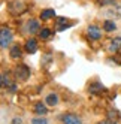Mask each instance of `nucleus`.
Returning <instances> with one entry per match:
<instances>
[{
  "instance_id": "f257e3e1",
  "label": "nucleus",
  "mask_w": 121,
  "mask_h": 124,
  "mask_svg": "<svg viewBox=\"0 0 121 124\" xmlns=\"http://www.w3.org/2000/svg\"><path fill=\"white\" fill-rule=\"evenodd\" d=\"M12 39H14V33L9 29H6V27L0 29V46L6 48L12 42Z\"/></svg>"
},
{
  "instance_id": "f03ea898",
  "label": "nucleus",
  "mask_w": 121,
  "mask_h": 124,
  "mask_svg": "<svg viewBox=\"0 0 121 124\" xmlns=\"http://www.w3.org/2000/svg\"><path fill=\"white\" fill-rule=\"evenodd\" d=\"M15 76L18 81H27L30 78V69L25 64H20L15 67Z\"/></svg>"
},
{
  "instance_id": "7ed1b4c3",
  "label": "nucleus",
  "mask_w": 121,
  "mask_h": 124,
  "mask_svg": "<svg viewBox=\"0 0 121 124\" xmlns=\"http://www.w3.org/2000/svg\"><path fill=\"white\" fill-rule=\"evenodd\" d=\"M87 33H88V38L93 39V40H99L102 38V31H100V29L97 25H88Z\"/></svg>"
},
{
  "instance_id": "20e7f679",
  "label": "nucleus",
  "mask_w": 121,
  "mask_h": 124,
  "mask_svg": "<svg viewBox=\"0 0 121 124\" xmlns=\"http://www.w3.org/2000/svg\"><path fill=\"white\" fill-rule=\"evenodd\" d=\"M64 124H82V121L79 120V117H76L73 114H64L61 117Z\"/></svg>"
},
{
  "instance_id": "39448f33",
  "label": "nucleus",
  "mask_w": 121,
  "mask_h": 124,
  "mask_svg": "<svg viewBox=\"0 0 121 124\" xmlns=\"http://www.w3.org/2000/svg\"><path fill=\"white\" fill-rule=\"evenodd\" d=\"M38 49V42L34 39H29L27 42H25V51L30 52V54H33V52H36Z\"/></svg>"
},
{
  "instance_id": "423d86ee",
  "label": "nucleus",
  "mask_w": 121,
  "mask_h": 124,
  "mask_svg": "<svg viewBox=\"0 0 121 124\" xmlns=\"http://www.w3.org/2000/svg\"><path fill=\"white\" fill-rule=\"evenodd\" d=\"M45 103L48 106H55L58 103V94L57 93H51L46 96V99H45Z\"/></svg>"
},
{
  "instance_id": "0eeeda50",
  "label": "nucleus",
  "mask_w": 121,
  "mask_h": 124,
  "mask_svg": "<svg viewBox=\"0 0 121 124\" xmlns=\"http://www.w3.org/2000/svg\"><path fill=\"white\" fill-rule=\"evenodd\" d=\"M106 88L103 87L100 82H94V84H91L90 85V93H93V94H100L102 91H105Z\"/></svg>"
},
{
  "instance_id": "6e6552de",
  "label": "nucleus",
  "mask_w": 121,
  "mask_h": 124,
  "mask_svg": "<svg viewBox=\"0 0 121 124\" xmlns=\"http://www.w3.org/2000/svg\"><path fill=\"white\" fill-rule=\"evenodd\" d=\"M34 112H36L38 115H45L48 112V108H46V103H36L34 105Z\"/></svg>"
},
{
  "instance_id": "1a4fd4ad",
  "label": "nucleus",
  "mask_w": 121,
  "mask_h": 124,
  "mask_svg": "<svg viewBox=\"0 0 121 124\" xmlns=\"http://www.w3.org/2000/svg\"><path fill=\"white\" fill-rule=\"evenodd\" d=\"M27 30H29L30 33H36V31H39V21H36V20H30L29 24H27Z\"/></svg>"
},
{
  "instance_id": "9d476101",
  "label": "nucleus",
  "mask_w": 121,
  "mask_h": 124,
  "mask_svg": "<svg viewBox=\"0 0 121 124\" xmlns=\"http://www.w3.org/2000/svg\"><path fill=\"white\" fill-rule=\"evenodd\" d=\"M54 16H55V11L54 9H45V11H42V14H40V18L44 21H46L49 18H54Z\"/></svg>"
},
{
  "instance_id": "9b49d317",
  "label": "nucleus",
  "mask_w": 121,
  "mask_h": 124,
  "mask_svg": "<svg viewBox=\"0 0 121 124\" xmlns=\"http://www.w3.org/2000/svg\"><path fill=\"white\" fill-rule=\"evenodd\" d=\"M9 55H11V58H20V57H21V48H20L18 45H14V46L11 48Z\"/></svg>"
},
{
  "instance_id": "f8f14e48",
  "label": "nucleus",
  "mask_w": 121,
  "mask_h": 124,
  "mask_svg": "<svg viewBox=\"0 0 121 124\" xmlns=\"http://www.w3.org/2000/svg\"><path fill=\"white\" fill-rule=\"evenodd\" d=\"M103 29H105V31H114L117 29V24L114 21L108 20V21H105V24H103Z\"/></svg>"
},
{
  "instance_id": "ddd939ff",
  "label": "nucleus",
  "mask_w": 121,
  "mask_h": 124,
  "mask_svg": "<svg viewBox=\"0 0 121 124\" xmlns=\"http://www.w3.org/2000/svg\"><path fill=\"white\" fill-rule=\"evenodd\" d=\"M39 36H40V39H48L49 36H51V30L49 29H42L40 31H39Z\"/></svg>"
},
{
  "instance_id": "4468645a",
  "label": "nucleus",
  "mask_w": 121,
  "mask_h": 124,
  "mask_svg": "<svg viewBox=\"0 0 121 124\" xmlns=\"http://www.w3.org/2000/svg\"><path fill=\"white\" fill-rule=\"evenodd\" d=\"M121 46V38H117L112 40V45H111V51H117Z\"/></svg>"
},
{
  "instance_id": "2eb2a0df",
  "label": "nucleus",
  "mask_w": 121,
  "mask_h": 124,
  "mask_svg": "<svg viewBox=\"0 0 121 124\" xmlns=\"http://www.w3.org/2000/svg\"><path fill=\"white\" fill-rule=\"evenodd\" d=\"M0 78H2V84H3V85H6V87H11V85H12L11 79H9V75H8V73H6V75H5V73L0 75Z\"/></svg>"
},
{
  "instance_id": "dca6fc26",
  "label": "nucleus",
  "mask_w": 121,
  "mask_h": 124,
  "mask_svg": "<svg viewBox=\"0 0 121 124\" xmlns=\"http://www.w3.org/2000/svg\"><path fill=\"white\" fill-rule=\"evenodd\" d=\"M108 118L112 120V121H117V120L120 118V114H118L117 111H109V112H108Z\"/></svg>"
},
{
  "instance_id": "f3484780",
  "label": "nucleus",
  "mask_w": 121,
  "mask_h": 124,
  "mask_svg": "<svg viewBox=\"0 0 121 124\" xmlns=\"http://www.w3.org/2000/svg\"><path fill=\"white\" fill-rule=\"evenodd\" d=\"M31 124H48V120L46 118H42V117H38V118H33L31 120Z\"/></svg>"
},
{
  "instance_id": "a211bd4d",
  "label": "nucleus",
  "mask_w": 121,
  "mask_h": 124,
  "mask_svg": "<svg viewBox=\"0 0 121 124\" xmlns=\"http://www.w3.org/2000/svg\"><path fill=\"white\" fill-rule=\"evenodd\" d=\"M14 6H15V8H24V5H23L21 2H15V3L11 5V8H14ZM12 12H14V14H20V12H23V9H18V11H16V9H12Z\"/></svg>"
},
{
  "instance_id": "6ab92c4d",
  "label": "nucleus",
  "mask_w": 121,
  "mask_h": 124,
  "mask_svg": "<svg viewBox=\"0 0 121 124\" xmlns=\"http://www.w3.org/2000/svg\"><path fill=\"white\" fill-rule=\"evenodd\" d=\"M99 3L100 5H111V3H114V0H99Z\"/></svg>"
},
{
  "instance_id": "aec40b11",
  "label": "nucleus",
  "mask_w": 121,
  "mask_h": 124,
  "mask_svg": "<svg viewBox=\"0 0 121 124\" xmlns=\"http://www.w3.org/2000/svg\"><path fill=\"white\" fill-rule=\"evenodd\" d=\"M100 124H115V121H112V120H105V121H102Z\"/></svg>"
},
{
  "instance_id": "412c9836",
  "label": "nucleus",
  "mask_w": 121,
  "mask_h": 124,
  "mask_svg": "<svg viewBox=\"0 0 121 124\" xmlns=\"http://www.w3.org/2000/svg\"><path fill=\"white\" fill-rule=\"evenodd\" d=\"M20 123H21L20 118H15V120H14V124H20Z\"/></svg>"
},
{
  "instance_id": "4be33fe9",
  "label": "nucleus",
  "mask_w": 121,
  "mask_h": 124,
  "mask_svg": "<svg viewBox=\"0 0 121 124\" xmlns=\"http://www.w3.org/2000/svg\"><path fill=\"white\" fill-rule=\"evenodd\" d=\"M0 87H3V84H2V78H0Z\"/></svg>"
}]
</instances>
